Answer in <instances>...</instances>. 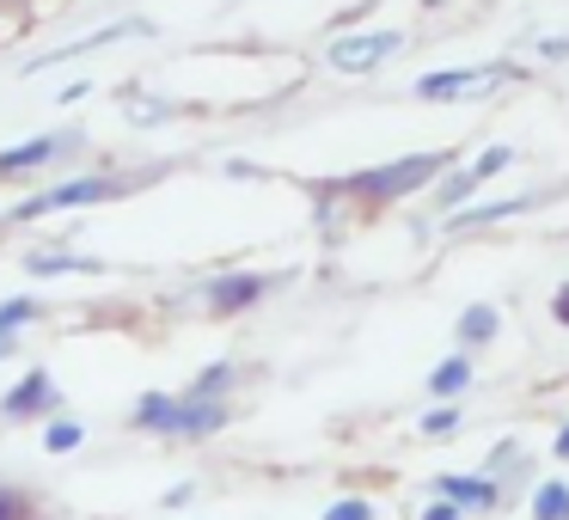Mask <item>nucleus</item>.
Instances as JSON below:
<instances>
[{
	"instance_id": "nucleus-1",
	"label": "nucleus",
	"mask_w": 569,
	"mask_h": 520,
	"mask_svg": "<svg viewBox=\"0 0 569 520\" xmlns=\"http://www.w3.org/2000/svg\"><path fill=\"white\" fill-rule=\"evenodd\" d=\"M136 422L153 434H209L227 422V404L214 392H190V398H166V392H148L136 404Z\"/></svg>"
},
{
	"instance_id": "nucleus-2",
	"label": "nucleus",
	"mask_w": 569,
	"mask_h": 520,
	"mask_svg": "<svg viewBox=\"0 0 569 520\" xmlns=\"http://www.w3.org/2000/svg\"><path fill=\"white\" fill-rule=\"evenodd\" d=\"M441 166H447V153H410V160H392V166H380V172H356L349 190H356V197H373V202H392V197H405V190H422L429 178H441Z\"/></svg>"
},
{
	"instance_id": "nucleus-3",
	"label": "nucleus",
	"mask_w": 569,
	"mask_h": 520,
	"mask_svg": "<svg viewBox=\"0 0 569 520\" xmlns=\"http://www.w3.org/2000/svg\"><path fill=\"white\" fill-rule=\"evenodd\" d=\"M104 197H117V184L111 178H74V184H56V190H43V197H31V202H19V221H31V214H50V209H80V202H104Z\"/></svg>"
},
{
	"instance_id": "nucleus-4",
	"label": "nucleus",
	"mask_w": 569,
	"mask_h": 520,
	"mask_svg": "<svg viewBox=\"0 0 569 520\" xmlns=\"http://www.w3.org/2000/svg\"><path fill=\"white\" fill-rule=\"evenodd\" d=\"M398 31H373V38H343V43H331V68H343V74H361V68H373L380 56H392L398 50Z\"/></svg>"
},
{
	"instance_id": "nucleus-5",
	"label": "nucleus",
	"mask_w": 569,
	"mask_h": 520,
	"mask_svg": "<svg viewBox=\"0 0 569 520\" xmlns=\"http://www.w3.org/2000/svg\"><path fill=\"white\" fill-rule=\"evenodd\" d=\"M50 404H56L50 373H26V380L13 386V392L0 398V410H7V417H38V410H50Z\"/></svg>"
},
{
	"instance_id": "nucleus-6",
	"label": "nucleus",
	"mask_w": 569,
	"mask_h": 520,
	"mask_svg": "<svg viewBox=\"0 0 569 520\" xmlns=\"http://www.w3.org/2000/svg\"><path fill=\"white\" fill-rule=\"evenodd\" d=\"M508 160H515V153H508V148H490V153H483L478 166H466V172H453V178H447V184H441V202H459V197H466V190H478L483 178H496V172H502Z\"/></svg>"
},
{
	"instance_id": "nucleus-7",
	"label": "nucleus",
	"mask_w": 569,
	"mask_h": 520,
	"mask_svg": "<svg viewBox=\"0 0 569 520\" xmlns=\"http://www.w3.org/2000/svg\"><path fill=\"white\" fill-rule=\"evenodd\" d=\"M496 68H447V74H429V80H417V92L422 99H459V92H471V87H483Z\"/></svg>"
},
{
	"instance_id": "nucleus-8",
	"label": "nucleus",
	"mask_w": 569,
	"mask_h": 520,
	"mask_svg": "<svg viewBox=\"0 0 569 520\" xmlns=\"http://www.w3.org/2000/svg\"><path fill=\"white\" fill-rule=\"evenodd\" d=\"M258 294H263V276H221V282H209V307L214 312H239Z\"/></svg>"
},
{
	"instance_id": "nucleus-9",
	"label": "nucleus",
	"mask_w": 569,
	"mask_h": 520,
	"mask_svg": "<svg viewBox=\"0 0 569 520\" xmlns=\"http://www.w3.org/2000/svg\"><path fill=\"white\" fill-rule=\"evenodd\" d=\"M441 496L466 508H496V478H441Z\"/></svg>"
},
{
	"instance_id": "nucleus-10",
	"label": "nucleus",
	"mask_w": 569,
	"mask_h": 520,
	"mask_svg": "<svg viewBox=\"0 0 569 520\" xmlns=\"http://www.w3.org/2000/svg\"><path fill=\"white\" fill-rule=\"evenodd\" d=\"M56 148H62L56 136H38V141H26V148H7L0 153V172H31V166H43Z\"/></svg>"
},
{
	"instance_id": "nucleus-11",
	"label": "nucleus",
	"mask_w": 569,
	"mask_h": 520,
	"mask_svg": "<svg viewBox=\"0 0 569 520\" xmlns=\"http://www.w3.org/2000/svg\"><path fill=\"white\" fill-rule=\"evenodd\" d=\"M62 270L104 276V263H99V258H74V251H38V258H31V276H62Z\"/></svg>"
},
{
	"instance_id": "nucleus-12",
	"label": "nucleus",
	"mask_w": 569,
	"mask_h": 520,
	"mask_svg": "<svg viewBox=\"0 0 569 520\" xmlns=\"http://www.w3.org/2000/svg\"><path fill=\"white\" fill-rule=\"evenodd\" d=\"M466 386H471V361H466V356L441 361V368L429 373V392H435V398H453V392H466Z\"/></svg>"
},
{
	"instance_id": "nucleus-13",
	"label": "nucleus",
	"mask_w": 569,
	"mask_h": 520,
	"mask_svg": "<svg viewBox=\"0 0 569 520\" xmlns=\"http://www.w3.org/2000/svg\"><path fill=\"white\" fill-rule=\"evenodd\" d=\"M532 520H569V490L563 483H539V496H532Z\"/></svg>"
},
{
	"instance_id": "nucleus-14",
	"label": "nucleus",
	"mask_w": 569,
	"mask_h": 520,
	"mask_svg": "<svg viewBox=\"0 0 569 520\" xmlns=\"http://www.w3.org/2000/svg\"><path fill=\"white\" fill-rule=\"evenodd\" d=\"M490 337H496V307H471L459 319V343H490Z\"/></svg>"
},
{
	"instance_id": "nucleus-15",
	"label": "nucleus",
	"mask_w": 569,
	"mask_h": 520,
	"mask_svg": "<svg viewBox=\"0 0 569 520\" xmlns=\"http://www.w3.org/2000/svg\"><path fill=\"white\" fill-rule=\"evenodd\" d=\"M80 441H87L80 422H50V429H43V447H50V453H74Z\"/></svg>"
},
{
	"instance_id": "nucleus-16",
	"label": "nucleus",
	"mask_w": 569,
	"mask_h": 520,
	"mask_svg": "<svg viewBox=\"0 0 569 520\" xmlns=\"http://www.w3.org/2000/svg\"><path fill=\"white\" fill-rule=\"evenodd\" d=\"M38 300H0V337H7V331H19V324H31V319H38Z\"/></svg>"
},
{
	"instance_id": "nucleus-17",
	"label": "nucleus",
	"mask_w": 569,
	"mask_h": 520,
	"mask_svg": "<svg viewBox=\"0 0 569 520\" xmlns=\"http://www.w3.org/2000/svg\"><path fill=\"white\" fill-rule=\"evenodd\" d=\"M0 520H31V496L0 483Z\"/></svg>"
},
{
	"instance_id": "nucleus-18",
	"label": "nucleus",
	"mask_w": 569,
	"mask_h": 520,
	"mask_svg": "<svg viewBox=\"0 0 569 520\" xmlns=\"http://www.w3.org/2000/svg\"><path fill=\"white\" fill-rule=\"evenodd\" d=\"M325 520H373V508L361 502V496H343V502H337V508H331V514H325Z\"/></svg>"
},
{
	"instance_id": "nucleus-19",
	"label": "nucleus",
	"mask_w": 569,
	"mask_h": 520,
	"mask_svg": "<svg viewBox=\"0 0 569 520\" xmlns=\"http://www.w3.org/2000/svg\"><path fill=\"white\" fill-rule=\"evenodd\" d=\"M422 429H429V434H447V429H459V410H453V404L429 410V417H422Z\"/></svg>"
},
{
	"instance_id": "nucleus-20",
	"label": "nucleus",
	"mask_w": 569,
	"mask_h": 520,
	"mask_svg": "<svg viewBox=\"0 0 569 520\" xmlns=\"http://www.w3.org/2000/svg\"><path fill=\"white\" fill-rule=\"evenodd\" d=\"M227 380H233V368H209V373L197 380V392H214V398H221V386H227Z\"/></svg>"
},
{
	"instance_id": "nucleus-21",
	"label": "nucleus",
	"mask_w": 569,
	"mask_h": 520,
	"mask_svg": "<svg viewBox=\"0 0 569 520\" xmlns=\"http://www.w3.org/2000/svg\"><path fill=\"white\" fill-rule=\"evenodd\" d=\"M459 508H466V502H453V496H447V502L422 508V520H459Z\"/></svg>"
},
{
	"instance_id": "nucleus-22",
	"label": "nucleus",
	"mask_w": 569,
	"mask_h": 520,
	"mask_svg": "<svg viewBox=\"0 0 569 520\" xmlns=\"http://www.w3.org/2000/svg\"><path fill=\"white\" fill-rule=\"evenodd\" d=\"M557 459H569V422L557 429Z\"/></svg>"
},
{
	"instance_id": "nucleus-23",
	"label": "nucleus",
	"mask_w": 569,
	"mask_h": 520,
	"mask_svg": "<svg viewBox=\"0 0 569 520\" xmlns=\"http://www.w3.org/2000/svg\"><path fill=\"white\" fill-rule=\"evenodd\" d=\"M557 319L569 324V288H563V294H557Z\"/></svg>"
}]
</instances>
